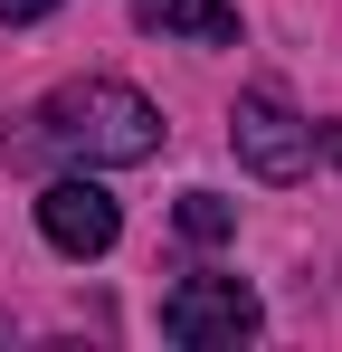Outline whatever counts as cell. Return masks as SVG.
<instances>
[{"instance_id": "3", "label": "cell", "mask_w": 342, "mask_h": 352, "mask_svg": "<svg viewBox=\"0 0 342 352\" xmlns=\"http://www.w3.org/2000/svg\"><path fill=\"white\" fill-rule=\"evenodd\" d=\"M228 143H238V162L257 181H304V162H314V124L295 115L285 96H238V115H228Z\"/></svg>"}, {"instance_id": "7", "label": "cell", "mask_w": 342, "mask_h": 352, "mask_svg": "<svg viewBox=\"0 0 342 352\" xmlns=\"http://www.w3.org/2000/svg\"><path fill=\"white\" fill-rule=\"evenodd\" d=\"M57 0H0V29H19V19H48Z\"/></svg>"}, {"instance_id": "6", "label": "cell", "mask_w": 342, "mask_h": 352, "mask_svg": "<svg viewBox=\"0 0 342 352\" xmlns=\"http://www.w3.org/2000/svg\"><path fill=\"white\" fill-rule=\"evenodd\" d=\"M181 229L200 238V248H219V238H228V229H238V210H228L219 190H190V200H181Z\"/></svg>"}, {"instance_id": "1", "label": "cell", "mask_w": 342, "mask_h": 352, "mask_svg": "<svg viewBox=\"0 0 342 352\" xmlns=\"http://www.w3.org/2000/svg\"><path fill=\"white\" fill-rule=\"evenodd\" d=\"M38 133H48L67 162H86V172H124V162H152V153H162L152 96H133L124 76H76V86H57L48 105H38Z\"/></svg>"}, {"instance_id": "5", "label": "cell", "mask_w": 342, "mask_h": 352, "mask_svg": "<svg viewBox=\"0 0 342 352\" xmlns=\"http://www.w3.org/2000/svg\"><path fill=\"white\" fill-rule=\"evenodd\" d=\"M133 10H143V29H162V38L238 48V10H228V0H133Z\"/></svg>"}, {"instance_id": "4", "label": "cell", "mask_w": 342, "mask_h": 352, "mask_svg": "<svg viewBox=\"0 0 342 352\" xmlns=\"http://www.w3.org/2000/svg\"><path fill=\"white\" fill-rule=\"evenodd\" d=\"M38 229H48L57 257H105L114 229H124V210H114V190H105L95 172H67V181L38 190Z\"/></svg>"}, {"instance_id": "2", "label": "cell", "mask_w": 342, "mask_h": 352, "mask_svg": "<svg viewBox=\"0 0 342 352\" xmlns=\"http://www.w3.org/2000/svg\"><path fill=\"white\" fill-rule=\"evenodd\" d=\"M266 314H257V295L238 286V276H181L162 295V333L181 352H219V343H247Z\"/></svg>"}, {"instance_id": "8", "label": "cell", "mask_w": 342, "mask_h": 352, "mask_svg": "<svg viewBox=\"0 0 342 352\" xmlns=\"http://www.w3.org/2000/svg\"><path fill=\"white\" fill-rule=\"evenodd\" d=\"M323 143H333V162H342V124H333V133H323Z\"/></svg>"}]
</instances>
